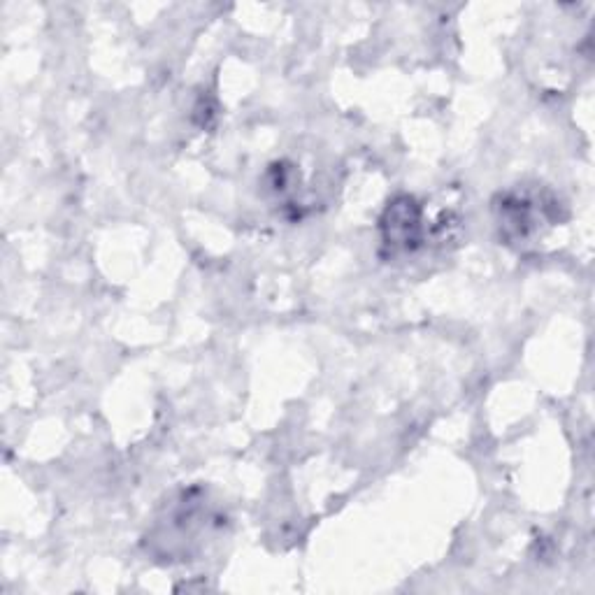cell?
<instances>
[{
	"label": "cell",
	"mask_w": 595,
	"mask_h": 595,
	"mask_svg": "<svg viewBox=\"0 0 595 595\" xmlns=\"http://www.w3.org/2000/svg\"><path fill=\"white\" fill-rule=\"evenodd\" d=\"M389 217V224H384V228H389V238L393 245H403L410 247L419 235V207L414 205L412 198H403V205H393L386 212Z\"/></svg>",
	"instance_id": "obj_1"
}]
</instances>
